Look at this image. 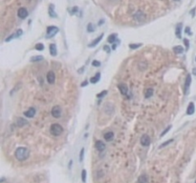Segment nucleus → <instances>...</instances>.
<instances>
[{
    "label": "nucleus",
    "mask_w": 196,
    "mask_h": 183,
    "mask_svg": "<svg viewBox=\"0 0 196 183\" xmlns=\"http://www.w3.org/2000/svg\"><path fill=\"white\" fill-rule=\"evenodd\" d=\"M50 131H51V133L53 135V136H55V137H58V136H60V135L63 133V128L61 127V125L55 123V124H52L51 125Z\"/></svg>",
    "instance_id": "f03ea898"
},
{
    "label": "nucleus",
    "mask_w": 196,
    "mask_h": 183,
    "mask_svg": "<svg viewBox=\"0 0 196 183\" xmlns=\"http://www.w3.org/2000/svg\"><path fill=\"white\" fill-rule=\"evenodd\" d=\"M46 78H47V81L49 84H54L55 81H56V75L53 71H50L48 72L47 76H46Z\"/></svg>",
    "instance_id": "423d86ee"
},
{
    "label": "nucleus",
    "mask_w": 196,
    "mask_h": 183,
    "mask_svg": "<svg viewBox=\"0 0 196 183\" xmlns=\"http://www.w3.org/2000/svg\"><path fill=\"white\" fill-rule=\"evenodd\" d=\"M95 147H96V149H97L99 152H102V151H104V149H105V144L103 143L102 141H101V140H98V141L95 143Z\"/></svg>",
    "instance_id": "9b49d317"
},
{
    "label": "nucleus",
    "mask_w": 196,
    "mask_h": 183,
    "mask_svg": "<svg viewBox=\"0 0 196 183\" xmlns=\"http://www.w3.org/2000/svg\"><path fill=\"white\" fill-rule=\"evenodd\" d=\"M153 93H154V91H153L152 88H148V89H146V90H145V98H149V97H151L153 95Z\"/></svg>",
    "instance_id": "aec40b11"
},
{
    "label": "nucleus",
    "mask_w": 196,
    "mask_h": 183,
    "mask_svg": "<svg viewBox=\"0 0 196 183\" xmlns=\"http://www.w3.org/2000/svg\"><path fill=\"white\" fill-rule=\"evenodd\" d=\"M50 54L53 55V56H56L58 54V51H57V47L55 44H51L50 45Z\"/></svg>",
    "instance_id": "6ab92c4d"
},
{
    "label": "nucleus",
    "mask_w": 196,
    "mask_h": 183,
    "mask_svg": "<svg viewBox=\"0 0 196 183\" xmlns=\"http://www.w3.org/2000/svg\"><path fill=\"white\" fill-rule=\"evenodd\" d=\"M106 93H107V91H102V93H98V94H97V97H99V98H101V97L104 96Z\"/></svg>",
    "instance_id": "473e14b6"
},
{
    "label": "nucleus",
    "mask_w": 196,
    "mask_h": 183,
    "mask_svg": "<svg viewBox=\"0 0 196 183\" xmlns=\"http://www.w3.org/2000/svg\"><path fill=\"white\" fill-rule=\"evenodd\" d=\"M173 52H174L175 54H182L183 52H184V48L182 46H175L173 48Z\"/></svg>",
    "instance_id": "4be33fe9"
},
{
    "label": "nucleus",
    "mask_w": 196,
    "mask_h": 183,
    "mask_svg": "<svg viewBox=\"0 0 196 183\" xmlns=\"http://www.w3.org/2000/svg\"><path fill=\"white\" fill-rule=\"evenodd\" d=\"M184 42H185V44H186V48H187V49H189V40H188V39H184Z\"/></svg>",
    "instance_id": "c9c22d12"
},
{
    "label": "nucleus",
    "mask_w": 196,
    "mask_h": 183,
    "mask_svg": "<svg viewBox=\"0 0 196 183\" xmlns=\"http://www.w3.org/2000/svg\"><path fill=\"white\" fill-rule=\"evenodd\" d=\"M185 32H187V33H188V34H189V35H191V34H192V33H191V32H189V27H187V28H186V31H185Z\"/></svg>",
    "instance_id": "e433bc0d"
},
{
    "label": "nucleus",
    "mask_w": 196,
    "mask_h": 183,
    "mask_svg": "<svg viewBox=\"0 0 196 183\" xmlns=\"http://www.w3.org/2000/svg\"><path fill=\"white\" fill-rule=\"evenodd\" d=\"M84 86H87V81H84V82H82L81 87H84Z\"/></svg>",
    "instance_id": "4c0bfd02"
},
{
    "label": "nucleus",
    "mask_w": 196,
    "mask_h": 183,
    "mask_svg": "<svg viewBox=\"0 0 196 183\" xmlns=\"http://www.w3.org/2000/svg\"><path fill=\"white\" fill-rule=\"evenodd\" d=\"M182 28H183V24L179 23L178 25L176 26V29H175V34L178 38H182Z\"/></svg>",
    "instance_id": "ddd939ff"
},
{
    "label": "nucleus",
    "mask_w": 196,
    "mask_h": 183,
    "mask_svg": "<svg viewBox=\"0 0 196 183\" xmlns=\"http://www.w3.org/2000/svg\"><path fill=\"white\" fill-rule=\"evenodd\" d=\"M150 142H151V140H150V137L147 136V135H144L142 137H141V144H142L143 146H149L150 145Z\"/></svg>",
    "instance_id": "39448f33"
},
{
    "label": "nucleus",
    "mask_w": 196,
    "mask_h": 183,
    "mask_svg": "<svg viewBox=\"0 0 196 183\" xmlns=\"http://www.w3.org/2000/svg\"><path fill=\"white\" fill-rule=\"evenodd\" d=\"M100 78H101V75L100 74H97L96 76H93V77H91V79H90V82L92 83V84H96V83L98 82L99 80H100Z\"/></svg>",
    "instance_id": "412c9836"
},
{
    "label": "nucleus",
    "mask_w": 196,
    "mask_h": 183,
    "mask_svg": "<svg viewBox=\"0 0 196 183\" xmlns=\"http://www.w3.org/2000/svg\"><path fill=\"white\" fill-rule=\"evenodd\" d=\"M190 84H191V76H190V75H188L187 78H186V81H185V93L186 94H188V93H189V89Z\"/></svg>",
    "instance_id": "1a4fd4ad"
},
{
    "label": "nucleus",
    "mask_w": 196,
    "mask_h": 183,
    "mask_svg": "<svg viewBox=\"0 0 196 183\" xmlns=\"http://www.w3.org/2000/svg\"><path fill=\"white\" fill-rule=\"evenodd\" d=\"M87 31L88 32H94L95 31V26L92 24V23H89L87 26Z\"/></svg>",
    "instance_id": "a878e982"
},
{
    "label": "nucleus",
    "mask_w": 196,
    "mask_h": 183,
    "mask_svg": "<svg viewBox=\"0 0 196 183\" xmlns=\"http://www.w3.org/2000/svg\"><path fill=\"white\" fill-rule=\"evenodd\" d=\"M51 114L55 118H59L61 116V108L59 106H54L52 108Z\"/></svg>",
    "instance_id": "20e7f679"
},
{
    "label": "nucleus",
    "mask_w": 196,
    "mask_h": 183,
    "mask_svg": "<svg viewBox=\"0 0 196 183\" xmlns=\"http://www.w3.org/2000/svg\"><path fill=\"white\" fill-rule=\"evenodd\" d=\"M15 158L19 160V161H24L27 158L29 157L30 155V151L25 147H18L15 150Z\"/></svg>",
    "instance_id": "f257e3e1"
},
{
    "label": "nucleus",
    "mask_w": 196,
    "mask_h": 183,
    "mask_svg": "<svg viewBox=\"0 0 196 183\" xmlns=\"http://www.w3.org/2000/svg\"><path fill=\"white\" fill-rule=\"evenodd\" d=\"M195 183H196V181H195Z\"/></svg>",
    "instance_id": "79ce46f5"
},
{
    "label": "nucleus",
    "mask_w": 196,
    "mask_h": 183,
    "mask_svg": "<svg viewBox=\"0 0 196 183\" xmlns=\"http://www.w3.org/2000/svg\"><path fill=\"white\" fill-rule=\"evenodd\" d=\"M31 62H38V61L43 60V56L42 55H36V56H33L31 57Z\"/></svg>",
    "instance_id": "5701e85b"
},
{
    "label": "nucleus",
    "mask_w": 196,
    "mask_h": 183,
    "mask_svg": "<svg viewBox=\"0 0 196 183\" xmlns=\"http://www.w3.org/2000/svg\"><path fill=\"white\" fill-rule=\"evenodd\" d=\"M103 137H104V139H105L106 141H111V140H113V138H114V133H113L112 132H108V133H104Z\"/></svg>",
    "instance_id": "a211bd4d"
},
{
    "label": "nucleus",
    "mask_w": 196,
    "mask_h": 183,
    "mask_svg": "<svg viewBox=\"0 0 196 183\" xmlns=\"http://www.w3.org/2000/svg\"><path fill=\"white\" fill-rule=\"evenodd\" d=\"M83 154H84V149L82 148L81 151H80V161H82V159H83Z\"/></svg>",
    "instance_id": "72a5a7b5"
},
{
    "label": "nucleus",
    "mask_w": 196,
    "mask_h": 183,
    "mask_svg": "<svg viewBox=\"0 0 196 183\" xmlns=\"http://www.w3.org/2000/svg\"><path fill=\"white\" fill-rule=\"evenodd\" d=\"M194 112H195V106H194V103L193 102H190L188 106V110H187V115H191L194 114Z\"/></svg>",
    "instance_id": "f8f14e48"
},
{
    "label": "nucleus",
    "mask_w": 196,
    "mask_h": 183,
    "mask_svg": "<svg viewBox=\"0 0 196 183\" xmlns=\"http://www.w3.org/2000/svg\"><path fill=\"white\" fill-rule=\"evenodd\" d=\"M102 37H103V33H102V34H101L100 36H98V37H97V38H96V39H95L93 42H91V43L88 45V47H89V48H92V47L97 46V45H98V44L101 42V40L102 39Z\"/></svg>",
    "instance_id": "4468645a"
},
{
    "label": "nucleus",
    "mask_w": 196,
    "mask_h": 183,
    "mask_svg": "<svg viewBox=\"0 0 196 183\" xmlns=\"http://www.w3.org/2000/svg\"><path fill=\"white\" fill-rule=\"evenodd\" d=\"M36 50L37 51H43L44 50V46L42 43H38L36 45Z\"/></svg>",
    "instance_id": "bb28decb"
},
{
    "label": "nucleus",
    "mask_w": 196,
    "mask_h": 183,
    "mask_svg": "<svg viewBox=\"0 0 196 183\" xmlns=\"http://www.w3.org/2000/svg\"><path fill=\"white\" fill-rule=\"evenodd\" d=\"M92 65H93L94 67H100V66H101V62L98 60H94L92 62Z\"/></svg>",
    "instance_id": "2f4dec72"
},
{
    "label": "nucleus",
    "mask_w": 196,
    "mask_h": 183,
    "mask_svg": "<svg viewBox=\"0 0 196 183\" xmlns=\"http://www.w3.org/2000/svg\"><path fill=\"white\" fill-rule=\"evenodd\" d=\"M16 124L18 127H24L28 124V121L26 119H23L22 117H17L16 118Z\"/></svg>",
    "instance_id": "2eb2a0df"
},
{
    "label": "nucleus",
    "mask_w": 196,
    "mask_h": 183,
    "mask_svg": "<svg viewBox=\"0 0 196 183\" xmlns=\"http://www.w3.org/2000/svg\"><path fill=\"white\" fill-rule=\"evenodd\" d=\"M17 15L19 18L21 19H25L27 16H28V11L26 10L25 8H20L17 11Z\"/></svg>",
    "instance_id": "0eeeda50"
},
{
    "label": "nucleus",
    "mask_w": 196,
    "mask_h": 183,
    "mask_svg": "<svg viewBox=\"0 0 196 183\" xmlns=\"http://www.w3.org/2000/svg\"><path fill=\"white\" fill-rule=\"evenodd\" d=\"M54 8H55V6L53 5V4H51V5L49 6V15H50L51 17L57 18V17H58V15H57V14H56V11H55Z\"/></svg>",
    "instance_id": "dca6fc26"
},
{
    "label": "nucleus",
    "mask_w": 196,
    "mask_h": 183,
    "mask_svg": "<svg viewBox=\"0 0 196 183\" xmlns=\"http://www.w3.org/2000/svg\"><path fill=\"white\" fill-rule=\"evenodd\" d=\"M116 37H117L116 33H112V34H110V35L108 36L107 42H108V43H114V42H115V40H116Z\"/></svg>",
    "instance_id": "b1692460"
},
{
    "label": "nucleus",
    "mask_w": 196,
    "mask_h": 183,
    "mask_svg": "<svg viewBox=\"0 0 196 183\" xmlns=\"http://www.w3.org/2000/svg\"><path fill=\"white\" fill-rule=\"evenodd\" d=\"M58 32V28L56 26H50L47 28V34H46V38H51L55 36Z\"/></svg>",
    "instance_id": "7ed1b4c3"
},
{
    "label": "nucleus",
    "mask_w": 196,
    "mask_h": 183,
    "mask_svg": "<svg viewBox=\"0 0 196 183\" xmlns=\"http://www.w3.org/2000/svg\"><path fill=\"white\" fill-rule=\"evenodd\" d=\"M116 48H117L116 44H114V45L112 46V49H113V50H116Z\"/></svg>",
    "instance_id": "ea45409f"
},
{
    "label": "nucleus",
    "mask_w": 196,
    "mask_h": 183,
    "mask_svg": "<svg viewBox=\"0 0 196 183\" xmlns=\"http://www.w3.org/2000/svg\"><path fill=\"white\" fill-rule=\"evenodd\" d=\"M176 1H178V0H176Z\"/></svg>",
    "instance_id": "a19ab883"
},
{
    "label": "nucleus",
    "mask_w": 196,
    "mask_h": 183,
    "mask_svg": "<svg viewBox=\"0 0 196 183\" xmlns=\"http://www.w3.org/2000/svg\"><path fill=\"white\" fill-rule=\"evenodd\" d=\"M118 88H119V90H120L121 93H122L123 95H126L127 93H128V88H127L126 84H124V83H121L120 85L118 86Z\"/></svg>",
    "instance_id": "9d476101"
},
{
    "label": "nucleus",
    "mask_w": 196,
    "mask_h": 183,
    "mask_svg": "<svg viewBox=\"0 0 196 183\" xmlns=\"http://www.w3.org/2000/svg\"><path fill=\"white\" fill-rule=\"evenodd\" d=\"M81 179H82L83 182L86 181V171H85V170H82V171H81Z\"/></svg>",
    "instance_id": "cd10ccee"
},
{
    "label": "nucleus",
    "mask_w": 196,
    "mask_h": 183,
    "mask_svg": "<svg viewBox=\"0 0 196 183\" xmlns=\"http://www.w3.org/2000/svg\"><path fill=\"white\" fill-rule=\"evenodd\" d=\"M35 115H36V109L33 107H31L29 108L27 111L24 112V115H25L26 117H29V118H32V117H34L35 116Z\"/></svg>",
    "instance_id": "6e6552de"
},
{
    "label": "nucleus",
    "mask_w": 196,
    "mask_h": 183,
    "mask_svg": "<svg viewBox=\"0 0 196 183\" xmlns=\"http://www.w3.org/2000/svg\"><path fill=\"white\" fill-rule=\"evenodd\" d=\"M22 32H22V30H20V29L17 30V32H16V33H15V35H16V37H18V36L21 35Z\"/></svg>",
    "instance_id": "f704fd0d"
},
{
    "label": "nucleus",
    "mask_w": 196,
    "mask_h": 183,
    "mask_svg": "<svg viewBox=\"0 0 196 183\" xmlns=\"http://www.w3.org/2000/svg\"><path fill=\"white\" fill-rule=\"evenodd\" d=\"M141 16H142V17H145V15H143L141 11H138V13L135 15V19H136V20H138V21H142V19L140 18Z\"/></svg>",
    "instance_id": "393cba45"
},
{
    "label": "nucleus",
    "mask_w": 196,
    "mask_h": 183,
    "mask_svg": "<svg viewBox=\"0 0 196 183\" xmlns=\"http://www.w3.org/2000/svg\"><path fill=\"white\" fill-rule=\"evenodd\" d=\"M172 141H173V140L170 139V140H167V141H166V142H164V143L162 144V145H161L160 147H159V149H161V148H164V147H166L167 145H168V144H170L171 142H172Z\"/></svg>",
    "instance_id": "c756f323"
},
{
    "label": "nucleus",
    "mask_w": 196,
    "mask_h": 183,
    "mask_svg": "<svg viewBox=\"0 0 196 183\" xmlns=\"http://www.w3.org/2000/svg\"><path fill=\"white\" fill-rule=\"evenodd\" d=\"M192 74L194 75V76H196V68L193 69V71H192Z\"/></svg>",
    "instance_id": "58836bf2"
},
{
    "label": "nucleus",
    "mask_w": 196,
    "mask_h": 183,
    "mask_svg": "<svg viewBox=\"0 0 196 183\" xmlns=\"http://www.w3.org/2000/svg\"><path fill=\"white\" fill-rule=\"evenodd\" d=\"M138 183H148V176L146 175H142L139 176Z\"/></svg>",
    "instance_id": "f3484780"
},
{
    "label": "nucleus",
    "mask_w": 196,
    "mask_h": 183,
    "mask_svg": "<svg viewBox=\"0 0 196 183\" xmlns=\"http://www.w3.org/2000/svg\"><path fill=\"white\" fill-rule=\"evenodd\" d=\"M171 127H172V126H171V125H169V126H168V127H167V128L165 129V131H164L163 133H161V137H164V136H165V135H166V133H167V132H168V131H169V130L171 129Z\"/></svg>",
    "instance_id": "7c9ffc66"
},
{
    "label": "nucleus",
    "mask_w": 196,
    "mask_h": 183,
    "mask_svg": "<svg viewBox=\"0 0 196 183\" xmlns=\"http://www.w3.org/2000/svg\"><path fill=\"white\" fill-rule=\"evenodd\" d=\"M142 46V44H129V48L130 49H138L139 47Z\"/></svg>",
    "instance_id": "c85d7f7f"
}]
</instances>
